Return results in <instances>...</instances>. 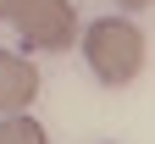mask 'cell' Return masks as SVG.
<instances>
[{
  "label": "cell",
  "instance_id": "3957f363",
  "mask_svg": "<svg viewBox=\"0 0 155 144\" xmlns=\"http://www.w3.org/2000/svg\"><path fill=\"white\" fill-rule=\"evenodd\" d=\"M33 94H39V72H33V61L11 55V50H0V116L28 111V105H33Z\"/></svg>",
  "mask_w": 155,
  "mask_h": 144
},
{
  "label": "cell",
  "instance_id": "8992f818",
  "mask_svg": "<svg viewBox=\"0 0 155 144\" xmlns=\"http://www.w3.org/2000/svg\"><path fill=\"white\" fill-rule=\"evenodd\" d=\"M0 17H6V0H0Z\"/></svg>",
  "mask_w": 155,
  "mask_h": 144
},
{
  "label": "cell",
  "instance_id": "277c9868",
  "mask_svg": "<svg viewBox=\"0 0 155 144\" xmlns=\"http://www.w3.org/2000/svg\"><path fill=\"white\" fill-rule=\"evenodd\" d=\"M0 144H50V139H45V128L33 116L11 111V116H0Z\"/></svg>",
  "mask_w": 155,
  "mask_h": 144
},
{
  "label": "cell",
  "instance_id": "7a4b0ae2",
  "mask_svg": "<svg viewBox=\"0 0 155 144\" xmlns=\"http://www.w3.org/2000/svg\"><path fill=\"white\" fill-rule=\"evenodd\" d=\"M6 22H17V33L33 50H72L78 39L72 0H6Z\"/></svg>",
  "mask_w": 155,
  "mask_h": 144
},
{
  "label": "cell",
  "instance_id": "5b68a950",
  "mask_svg": "<svg viewBox=\"0 0 155 144\" xmlns=\"http://www.w3.org/2000/svg\"><path fill=\"white\" fill-rule=\"evenodd\" d=\"M122 6H150V0H122Z\"/></svg>",
  "mask_w": 155,
  "mask_h": 144
},
{
  "label": "cell",
  "instance_id": "6da1fadb",
  "mask_svg": "<svg viewBox=\"0 0 155 144\" xmlns=\"http://www.w3.org/2000/svg\"><path fill=\"white\" fill-rule=\"evenodd\" d=\"M83 55H89V67H94L100 83L122 89V83H133L144 72V33L127 17H100V22L83 28Z\"/></svg>",
  "mask_w": 155,
  "mask_h": 144
}]
</instances>
